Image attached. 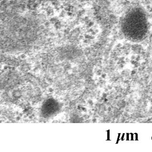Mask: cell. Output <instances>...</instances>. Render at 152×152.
<instances>
[{
	"label": "cell",
	"instance_id": "6da1fadb",
	"mask_svg": "<svg viewBox=\"0 0 152 152\" xmlns=\"http://www.w3.org/2000/svg\"><path fill=\"white\" fill-rule=\"evenodd\" d=\"M41 31L39 22L32 16L0 10V54L25 50L36 43Z\"/></svg>",
	"mask_w": 152,
	"mask_h": 152
},
{
	"label": "cell",
	"instance_id": "7a4b0ae2",
	"mask_svg": "<svg viewBox=\"0 0 152 152\" xmlns=\"http://www.w3.org/2000/svg\"><path fill=\"white\" fill-rule=\"evenodd\" d=\"M123 34L132 41H140L149 34V23L148 17L142 8L133 7L126 13L121 23Z\"/></svg>",
	"mask_w": 152,
	"mask_h": 152
}]
</instances>
